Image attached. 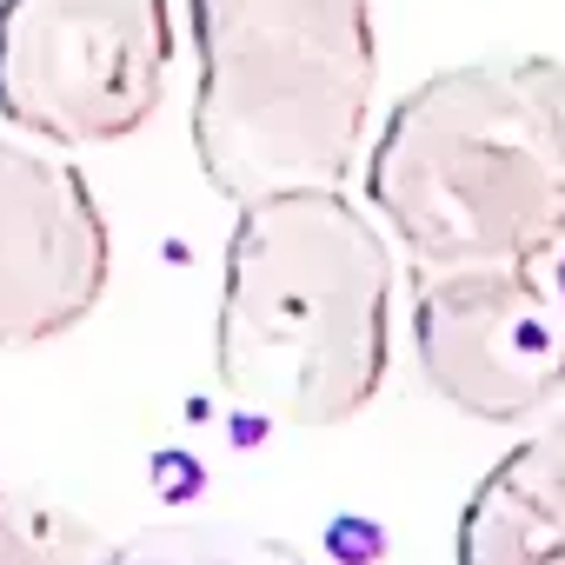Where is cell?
<instances>
[{"label": "cell", "mask_w": 565, "mask_h": 565, "mask_svg": "<svg viewBox=\"0 0 565 565\" xmlns=\"http://www.w3.org/2000/svg\"><path fill=\"white\" fill-rule=\"evenodd\" d=\"M393 366V246L347 186H287L239 206L213 373L253 419L327 433L360 419Z\"/></svg>", "instance_id": "obj_1"}, {"label": "cell", "mask_w": 565, "mask_h": 565, "mask_svg": "<svg viewBox=\"0 0 565 565\" xmlns=\"http://www.w3.org/2000/svg\"><path fill=\"white\" fill-rule=\"evenodd\" d=\"M366 160V206L433 266H525L565 233V67L466 61L393 100Z\"/></svg>", "instance_id": "obj_2"}, {"label": "cell", "mask_w": 565, "mask_h": 565, "mask_svg": "<svg viewBox=\"0 0 565 565\" xmlns=\"http://www.w3.org/2000/svg\"><path fill=\"white\" fill-rule=\"evenodd\" d=\"M193 160L233 206L347 186L380 94L366 0H186Z\"/></svg>", "instance_id": "obj_3"}, {"label": "cell", "mask_w": 565, "mask_h": 565, "mask_svg": "<svg viewBox=\"0 0 565 565\" xmlns=\"http://www.w3.org/2000/svg\"><path fill=\"white\" fill-rule=\"evenodd\" d=\"M167 0H0V114L47 147H114L167 94Z\"/></svg>", "instance_id": "obj_4"}, {"label": "cell", "mask_w": 565, "mask_h": 565, "mask_svg": "<svg viewBox=\"0 0 565 565\" xmlns=\"http://www.w3.org/2000/svg\"><path fill=\"white\" fill-rule=\"evenodd\" d=\"M413 360L452 413L519 426L565 399V313L525 266H433L413 287Z\"/></svg>", "instance_id": "obj_5"}, {"label": "cell", "mask_w": 565, "mask_h": 565, "mask_svg": "<svg viewBox=\"0 0 565 565\" xmlns=\"http://www.w3.org/2000/svg\"><path fill=\"white\" fill-rule=\"evenodd\" d=\"M114 279V233L87 173L47 147L0 140V353L74 333Z\"/></svg>", "instance_id": "obj_6"}, {"label": "cell", "mask_w": 565, "mask_h": 565, "mask_svg": "<svg viewBox=\"0 0 565 565\" xmlns=\"http://www.w3.org/2000/svg\"><path fill=\"white\" fill-rule=\"evenodd\" d=\"M459 565H565V439L539 426L519 439L459 512Z\"/></svg>", "instance_id": "obj_7"}, {"label": "cell", "mask_w": 565, "mask_h": 565, "mask_svg": "<svg viewBox=\"0 0 565 565\" xmlns=\"http://www.w3.org/2000/svg\"><path fill=\"white\" fill-rule=\"evenodd\" d=\"M81 565H313L300 545L253 532V525H226V519H167L147 525L120 545H94Z\"/></svg>", "instance_id": "obj_8"}, {"label": "cell", "mask_w": 565, "mask_h": 565, "mask_svg": "<svg viewBox=\"0 0 565 565\" xmlns=\"http://www.w3.org/2000/svg\"><path fill=\"white\" fill-rule=\"evenodd\" d=\"M94 525L74 512H54L14 486H0V565H81L94 552Z\"/></svg>", "instance_id": "obj_9"}, {"label": "cell", "mask_w": 565, "mask_h": 565, "mask_svg": "<svg viewBox=\"0 0 565 565\" xmlns=\"http://www.w3.org/2000/svg\"><path fill=\"white\" fill-rule=\"evenodd\" d=\"M525 273H532L539 287H545V300H552V307L565 313V233H558V239H552V246H545L539 259H525Z\"/></svg>", "instance_id": "obj_10"}, {"label": "cell", "mask_w": 565, "mask_h": 565, "mask_svg": "<svg viewBox=\"0 0 565 565\" xmlns=\"http://www.w3.org/2000/svg\"><path fill=\"white\" fill-rule=\"evenodd\" d=\"M552 433H558V439H565V406H558V419H552Z\"/></svg>", "instance_id": "obj_11"}]
</instances>
